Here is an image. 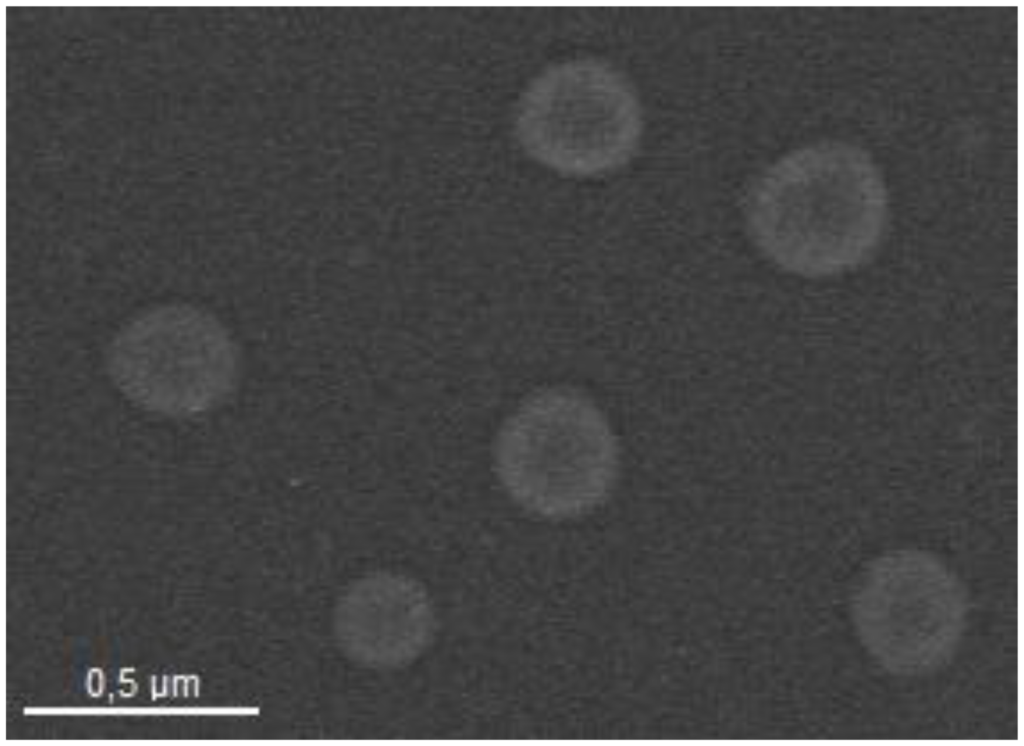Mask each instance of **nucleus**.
Instances as JSON below:
<instances>
[{"instance_id":"obj_1","label":"nucleus","mask_w":1024,"mask_h":746,"mask_svg":"<svg viewBox=\"0 0 1024 746\" xmlns=\"http://www.w3.org/2000/svg\"><path fill=\"white\" fill-rule=\"evenodd\" d=\"M752 238L785 271L836 276L865 263L888 221L878 169L855 147L821 143L774 161L754 183L746 206Z\"/></svg>"},{"instance_id":"obj_3","label":"nucleus","mask_w":1024,"mask_h":746,"mask_svg":"<svg viewBox=\"0 0 1024 746\" xmlns=\"http://www.w3.org/2000/svg\"><path fill=\"white\" fill-rule=\"evenodd\" d=\"M521 149L558 173L590 177L611 172L635 153L643 132L640 100L612 65L577 57L534 77L515 106Z\"/></svg>"},{"instance_id":"obj_2","label":"nucleus","mask_w":1024,"mask_h":746,"mask_svg":"<svg viewBox=\"0 0 1024 746\" xmlns=\"http://www.w3.org/2000/svg\"><path fill=\"white\" fill-rule=\"evenodd\" d=\"M499 482L519 506L549 520L580 517L612 483L616 451L598 408L568 388H548L519 404L493 450Z\"/></svg>"},{"instance_id":"obj_4","label":"nucleus","mask_w":1024,"mask_h":746,"mask_svg":"<svg viewBox=\"0 0 1024 746\" xmlns=\"http://www.w3.org/2000/svg\"><path fill=\"white\" fill-rule=\"evenodd\" d=\"M106 369L115 388L142 410L190 418L228 395L237 357L213 315L188 303H168L135 315L114 334Z\"/></svg>"}]
</instances>
